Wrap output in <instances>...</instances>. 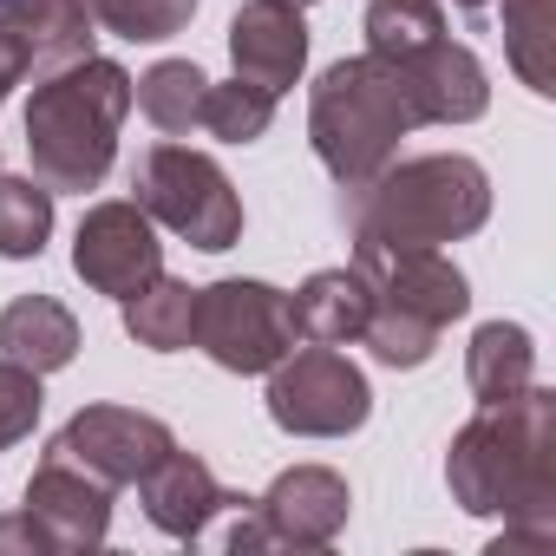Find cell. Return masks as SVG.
Segmentation results:
<instances>
[{"instance_id":"cell-1","label":"cell","mask_w":556,"mask_h":556,"mask_svg":"<svg viewBox=\"0 0 556 556\" xmlns=\"http://www.w3.org/2000/svg\"><path fill=\"white\" fill-rule=\"evenodd\" d=\"M445 478L458 491V504L471 517H549V497H556V400L530 380L517 400H497L484 406L452 458H445Z\"/></svg>"},{"instance_id":"cell-2","label":"cell","mask_w":556,"mask_h":556,"mask_svg":"<svg viewBox=\"0 0 556 556\" xmlns=\"http://www.w3.org/2000/svg\"><path fill=\"white\" fill-rule=\"evenodd\" d=\"M131 112V73L112 60H73L34 86L27 105V157L47 190H92L112 170L118 125Z\"/></svg>"},{"instance_id":"cell-3","label":"cell","mask_w":556,"mask_h":556,"mask_svg":"<svg viewBox=\"0 0 556 556\" xmlns=\"http://www.w3.org/2000/svg\"><path fill=\"white\" fill-rule=\"evenodd\" d=\"M341 216L354 229V242H458L491 216V184L471 157H406L393 170H374L367 184H354L341 197Z\"/></svg>"},{"instance_id":"cell-4","label":"cell","mask_w":556,"mask_h":556,"mask_svg":"<svg viewBox=\"0 0 556 556\" xmlns=\"http://www.w3.org/2000/svg\"><path fill=\"white\" fill-rule=\"evenodd\" d=\"M413 125H419V112H413L400 73H393L387 60H374V53L328 66L321 86H315V99H308L315 157L328 164V177H334L341 190H354V184H367L374 170H387L393 151H400V138H406Z\"/></svg>"},{"instance_id":"cell-5","label":"cell","mask_w":556,"mask_h":556,"mask_svg":"<svg viewBox=\"0 0 556 556\" xmlns=\"http://www.w3.org/2000/svg\"><path fill=\"white\" fill-rule=\"evenodd\" d=\"M367 289H374V321H367V348L374 361L387 367H426L445 321H458L471 308V289L465 275L439 255V249H419V242H361V262Z\"/></svg>"},{"instance_id":"cell-6","label":"cell","mask_w":556,"mask_h":556,"mask_svg":"<svg viewBox=\"0 0 556 556\" xmlns=\"http://www.w3.org/2000/svg\"><path fill=\"white\" fill-rule=\"evenodd\" d=\"M131 190H138V210L177 229L190 249H229L242 236V203L229 177L216 170V157L190 144H151L131 170Z\"/></svg>"},{"instance_id":"cell-7","label":"cell","mask_w":556,"mask_h":556,"mask_svg":"<svg viewBox=\"0 0 556 556\" xmlns=\"http://www.w3.org/2000/svg\"><path fill=\"white\" fill-rule=\"evenodd\" d=\"M268 419L282 426V432H302V439H341L354 426H367L374 413V393L361 380V367L334 348H289L282 361L268 367Z\"/></svg>"},{"instance_id":"cell-8","label":"cell","mask_w":556,"mask_h":556,"mask_svg":"<svg viewBox=\"0 0 556 556\" xmlns=\"http://www.w3.org/2000/svg\"><path fill=\"white\" fill-rule=\"evenodd\" d=\"M190 341L229 374H268L295 348L289 295H275L268 282H210V289H197Z\"/></svg>"},{"instance_id":"cell-9","label":"cell","mask_w":556,"mask_h":556,"mask_svg":"<svg viewBox=\"0 0 556 556\" xmlns=\"http://www.w3.org/2000/svg\"><path fill=\"white\" fill-rule=\"evenodd\" d=\"M170 445H177L170 426L151 419V413H131V406H86V413L47 445V458H66V465H79V471L99 478V484H138Z\"/></svg>"},{"instance_id":"cell-10","label":"cell","mask_w":556,"mask_h":556,"mask_svg":"<svg viewBox=\"0 0 556 556\" xmlns=\"http://www.w3.org/2000/svg\"><path fill=\"white\" fill-rule=\"evenodd\" d=\"M73 268H79L86 289L131 302L151 275H164V242H157V229H151V216L138 203H99L79 223Z\"/></svg>"},{"instance_id":"cell-11","label":"cell","mask_w":556,"mask_h":556,"mask_svg":"<svg viewBox=\"0 0 556 556\" xmlns=\"http://www.w3.org/2000/svg\"><path fill=\"white\" fill-rule=\"evenodd\" d=\"M229 60H236V79L282 99L308 66L302 0H249V8L229 21Z\"/></svg>"},{"instance_id":"cell-12","label":"cell","mask_w":556,"mask_h":556,"mask_svg":"<svg viewBox=\"0 0 556 556\" xmlns=\"http://www.w3.org/2000/svg\"><path fill=\"white\" fill-rule=\"evenodd\" d=\"M348 523V484L321 465L282 471L262 497V523H236V549L242 543H328Z\"/></svg>"},{"instance_id":"cell-13","label":"cell","mask_w":556,"mask_h":556,"mask_svg":"<svg viewBox=\"0 0 556 556\" xmlns=\"http://www.w3.org/2000/svg\"><path fill=\"white\" fill-rule=\"evenodd\" d=\"M387 66L400 73V86H406L419 125H471V118L491 105L484 66H478L465 47H452V40H432V47H419V53H406V60H387Z\"/></svg>"},{"instance_id":"cell-14","label":"cell","mask_w":556,"mask_h":556,"mask_svg":"<svg viewBox=\"0 0 556 556\" xmlns=\"http://www.w3.org/2000/svg\"><path fill=\"white\" fill-rule=\"evenodd\" d=\"M27 517L40 523V536L53 549H92L105 543V517H112V484L86 478L66 458H40L34 484H27Z\"/></svg>"},{"instance_id":"cell-15","label":"cell","mask_w":556,"mask_h":556,"mask_svg":"<svg viewBox=\"0 0 556 556\" xmlns=\"http://www.w3.org/2000/svg\"><path fill=\"white\" fill-rule=\"evenodd\" d=\"M138 484H144V517H151L164 536H197L216 510L242 504L236 491H223V484H216V471H210L203 458H190V452H177V445H170V452L138 478Z\"/></svg>"},{"instance_id":"cell-16","label":"cell","mask_w":556,"mask_h":556,"mask_svg":"<svg viewBox=\"0 0 556 556\" xmlns=\"http://www.w3.org/2000/svg\"><path fill=\"white\" fill-rule=\"evenodd\" d=\"M289 321H295V341H315V348H341V341H361L367 321H374V289L361 268H321L302 282V295H289Z\"/></svg>"},{"instance_id":"cell-17","label":"cell","mask_w":556,"mask_h":556,"mask_svg":"<svg viewBox=\"0 0 556 556\" xmlns=\"http://www.w3.org/2000/svg\"><path fill=\"white\" fill-rule=\"evenodd\" d=\"M79 354V321L53 295H21L0 315V361H14L27 374H60Z\"/></svg>"},{"instance_id":"cell-18","label":"cell","mask_w":556,"mask_h":556,"mask_svg":"<svg viewBox=\"0 0 556 556\" xmlns=\"http://www.w3.org/2000/svg\"><path fill=\"white\" fill-rule=\"evenodd\" d=\"M0 21L27 40L40 79L92 53V14L79 8V0H14V8H0Z\"/></svg>"},{"instance_id":"cell-19","label":"cell","mask_w":556,"mask_h":556,"mask_svg":"<svg viewBox=\"0 0 556 556\" xmlns=\"http://www.w3.org/2000/svg\"><path fill=\"white\" fill-rule=\"evenodd\" d=\"M465 374H471V393L478 406H497V400H517L530 380H536V348L517 321H484L465 348Z\"/></svg>"},{"instance_id":"cell-20","label":"cell","mask_w":556,"mask_h":556,"mask_svg":"<svg viewBox=\"0 0 556 556\" xmlns=\"http://www.w3.org/2000/svg\"><path fill=\"white\" fill-rule=\"evenodd\" d=\"M504 53L530 92H556V0H504Z\"/></svg>"},{"instance_id":"cell-21","label":"cell","mask_w":556,"mask_h":556,"mask_svg":"<svg viewBox=\"0 0 556 556\" xmlns=\"http://www.w3.org/2000/svg\"><path fill=\"white\" fill-rule=\"evenodd\" d=\"M190 308H197V289L170 282V275H151V282L125 302V328H131L138 348L177 354V348H190Z\"/></svg>"},{"instance_id":"cell-22","label":"cell","mask_w":556,"mask_h":556,"mask_svg":"<svg viewBox=\"0 0 556 556\" xmlns=\"http://www.w3.org/2000/svg\"><path fill=\"white\" fill-rule=\"evenodd\" d=\"M203 92H210V79H203L190 60H157V66L131 86V99L144 105V118H151L157 131H170V138H184L190 125H203Z\"/></svg>"},{"instance_id":"cell-23","label":"cell","mask_w":556,"mask_h":556,"mask_svg":"<svg viewBox=\"0 0 556 556\" xmlns=\"http://www.w3.org/2000/svg\"><path fill=\"white\" fill-rule=\"evenodd\" d=\"M432 40H445L439 0H374L367 8V53L374 60H406Z\"/></svg>"},{"instance_id":"cell-24","label":"cell","mask_w":556,"mask_h":556,"mask_svg":"<svg viewBox=\"0 0 556 556\" xmlns=\"http://www.w3.org/2000/svg\"><path fill=\"white\" fill-rule=\"evenodd\" d=\"M53 236V190L40 177H0V255H40Z\"/></svg>"},{"instance_id":"cell-25","label":"cell","mask_w":556,"mask_h":556,"mask_svg":"<svg viewBox=\"0 0 556 556\" xmlns=\"http://www.w3.org/2000/svg\"><path fill=\"white\" fill-rule=\"evenodd\" d=\"M92 14V27L118 34V40H170L190 27L197 0H79Z\"/></svg>"},{"instance_id":"cell-26","label":"cell","mask_w":556,"mask_h":556,"mask_svg":"<svg viewBox=\"0 0 556 556\" xmlns=\"http://www.w3.org/2000/svg\"><path fill=\"white\" fill-rule=\"evenodd\" d=\"M275 118V92L236 79V86H210L203 92V131L223 138V144H255Z\"/></svg>"},{"instance_id":"cell-27","label":"cell","mask_w":556,"mask_h":556,"mask_svg":"<svg viewBox=\"0 0 556 556\" xmlns=\"http://www.w3.org/2000/svg\"><path fill=\"white\" fill-rule=\"evenodd\" d=\"M40 419V374L14 367V361H0V445H14L27 439Z\"/></svg>"},{"instance_id":"cell-28","label":"cell","mask_w":556,"mask_h":556,"mask_svg":"<svg viewBox=\"0 0 556 556\" xmlns=\"http://www.w3.org/2000/svg\"><path fill=\"white\" fill-rule=\"evenodd\" d=\"M27 73H34V53H27V40H21L8 21H0V99H8V92L27 79Z\"/></svg>"},{"instance_id":"cell-29","label":"cell","mask_w":556,"mask_h":556,"mask_svg":"<svg viewBox=\"0 0 556 556\" xmlns=\"http://www.w3.org/2000/svg\"><path fill=\"white\" fill-rule=\"evenodd\" d=\"M458 8H471V14H478V8H491V0H458Z\"/></svg>"},{"instance_id":"cell-30","label":"cell","mask_w":556,"mask_h":556,"mask_svg":"<svg viewBox=\"0 0 556 556\" xmlns=\"http://www.w3.org/2000/svg\"><path fill=\"white\" fill-rule=\"evenodd\" d=\"M0 8H14V0H0Z\"/></svg>"}]
</instances>
